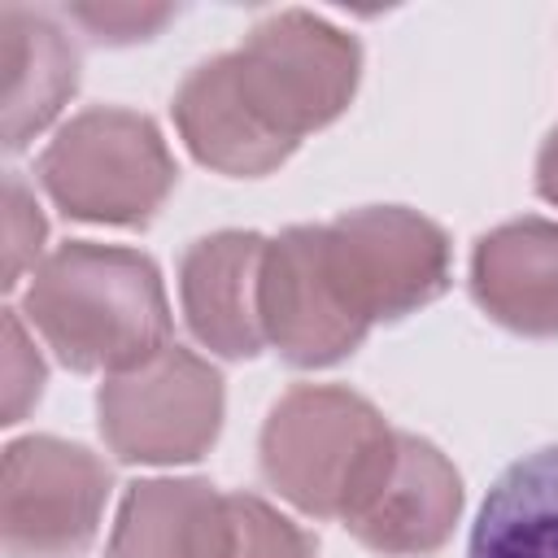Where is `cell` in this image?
I'll list each match as a JSON object with an SVG mask.
<instances>
[{
	"label": "cell",
	"instance_id": "cell-3",
	"mask_svg": "<svg viewBox=\"0 0 558 558\" xmlns=\"http://www.w3.org/2000/svg\"><path fill=\"white\" fill-rule=\"evenodd\" d=\"M392 427L344 388H292L262 432L266 480L310 514L349 519L371 488Z\"/></svg>",
	"mask_w": 558,
	"mask_h": 558
},
{
	"label": "cell",
	"instance_id": "cell-15",
	"mask_svg": "<svg viewBox=\"0 0 558 558\" xmlns=\"http://www.w3.org/2000/svg\"><path fill=\"white\" fill-rule=\"evenodd\" d=\"M235 510V558H314V541L275 514L257 497H231Z\"/></svg>",
	"mask_w": 558,
	"mask_h": 558
},
{
	"label": "cell",
	"instance_id": "cell-1",
	"mask_svg": "<svg viewBox=\"0 0 558 558\" xmlns=\"http://www.w3.org/2000/svg\"><path fill=\"white\" fill-rule=\"evenodd\" d=\"M357 83V44L310 13H275L196 65L174 96L187 148L222 174H266L305 131L331 122Z\"/></svg>",
	"mask_w": 558,
	"mask_h": 558
},
{
	"label": "cell",
	"instance_id": "cell-4",
	"mask_svg": "<svg viewBox=\"0 0 558 558\" xmlns=\"http://www.w3.org/2000/svg\"><path fill=\"white\" fill-rule=\"evenodd\" d=\"M318 266L340 314L366 336L371 323L401 318L449 283V240L423 214L371 205L314 227Z\"/></svg>",
	"mask_w": 558,
	"mask_h": 558
},
{
	"label": "cell",
	"instance_id": "cell-10",
	"mask_svg": "<svg viewBox=\"0 0 558 558\" xmlns=\"http://www.w3.org/2000/svg\"><path fill=\"white\" fill-rule=\"evenodd\" d=\"M266 240L253 231H222L196 240L179 270L183 314L201 344L222 357H253L262 349L257 275Z\"/></svg>",
	"mask_w": 558,
	"mask_h": 558
},
{
	"label": "cell",
	"instance_id": "cell-9",
	"mask_svg": "<svg viewBox=\"0 0 558 558\" xmlns=\"http://www.w3.org/2000/svg\"><path fill=\"white\" fill-rule=\"evenodd\" d=\"M257 318H262V336L292 366H327L366 340L336 310L323 283L314 227H292L266 244L257 275Z\"/></svg>",
	"mask_w": 558,
	"mask_h": 558
},
{
	"label": "cell",
	"instance_id": "cell-11",
	"mask_svg": "<svg viewBox=\"0 0 558 558\" xmlns=\"http://www.w3.org/2000/svg\"><path fill=\"white\" fill-rule=\"evenodd\" d=\"M235 510L201 480L131 484L109 558H235Z\"/></svg>",
	"mask_w": 558,
	"mask_h": 558
},
{
	"label": "cell",
	"instance_id": "cell-5",
	"mask_svg": "<svg viewBox=\"0 0 558 558\" xmlns=\"http://www.w3.org/2000/svg\"><path fill=\"white\" fill-rule=\"evenodd\" d=\"M48 196L87 222H148L174 183L157 126L126 109H87L57 131L39 157Z\"/></svg>",
	"mask_w": 558,
	"mask_h": 558
},
{
	"label": "cell",
	"instance_id": "cell-12",
	"mask_svg": "<svg viewBox=\"0 0 558 558\" xmlns=\"http://www.w3.org/2000/svg\"><path fill=\"white\" fill-rule=\"evenodd\" d=\"M471 292L497 323L523 336H558V227L523 218L484 235Z\"/></svg>",
	"mask_w": 558,
	"mask_h": 558
},
{
	"label": "cell",
	"instance_id": "cell-7",
	"mask_svg": "<svg viewBox=\"0 0 558 558\" xmlns=\"http://www.w3.org/2000/svg\"><path fill=\"white\" fill-rule=\"evenodd\" d=\"M109 466L83 445L26 436L4 449L0 523L9 558H74L92 545Z\"/></svg>",
	"mask_w": 558,
	"mask_h": 558
},
{
	"label": "cell",
	"instance_id": "cell-17",
	"mask_svg": "<svg viewBox=\"0 0 558 558\" xmlns=\"http://www.w3.org/2000/svg\"><path fill=\"white\" fill-rule=\"evenodd\" d=\"M39 388H44V362L26 344L22 314L4 310V423H17L22 410L39 397Z\"/></svg>",
	"mask_w": 558,
	"mask_h": 558
},
{
	"label": "cell",
	"instance_id": "cell-19",
	"mask_svg": "<svg viewBox=\"0 0 558 558\" xmlns=\"http://www.w3.org/2000/svg\"><path fill=\"white\" fill-rule=\"evenodd\" d=\"M536 187H541V196H545V201H554V205H558V131L549 135V144H545V153H541Z\"/></svg>",
	"mask_w": 558,
	"mask_h": 558
},
{
	"label": "cell",
	"instance_id": "cell-16",
	"mask_svg": "<svg viewBox=\"0 0 558 558\" xmlns=\"http://www.w3.org/2000/svg\"><path fill=\"white\" fill-rule=\"evenodd\" d=\"M4 244H9V257H4V288H17L22 283V270L39 266V244H44V214L35 205V196L26 192L22 174H9L4 179Z\"/></svg>",
	"mask_w": 558,
	"mask_h": 558
},
{
	"label": "cell",
	"instance_id": "cell-8",
	"mask_svg": "<svg viewBox=\"0 0 558 558\" xmlns=\"http://www.w3.org/2000/svg\"><path fill=\"white\" fill-rule=\"evenodd\" d=\"M462 506L458 471L418 436L392 432V445L362 493V501L349 510L344 527L379 549V554H432Z\"/></svg>",
	"mask_w": 558,
	"mask_h": 558
},
{
	"label": "cell",
	"instance_id": "cell-18",
	"mask_svg": "<svg viewBox=\"0 0 558 558\" xmlns=\"http://www.w3.org/2000/svg\"><path fill=\"white\" fill-rule=\"evenodd\" d=\"M70 17L83 22L96 39L126 44V39H144V31L161 26V22L170 17V9H113V4H105V9H87V4H78V9H70Z\"/></svg>",
	"mask_w": 558,
	"mask_h": 558
},
{
	"label": "cell",
	"instance_id": "cell-14",
	"mask_svg": "<svg viewBox=\"0 0 558 558\" xmlns=\"http://www.w3.org/2000/svg\"><path fill=\"white\" fill-rule=\"evenodd\" d=\"M471 558H558V445L497 475L471 527Z\"/></svg>",
	"mask_w": 558,
	"mask_h": 558
},
{
	"label": "cell",
	"instance_id": "cell-6",
	"mask_svg": "<svg viewBox=\"0 0 558 558\" xmlns=\"http://www.w3.org/2000/svg\"><path fill=\"white\" fill-rule=\"evenodd\" d=\"M222 379L179 344L100 388V432L126 462H187L218 436Z\"/></svg>",
	"mask_w": 558,
	"mask_h": 558
},
{
	"label": "cell",
	"instance_id": "cell-2",
	"mask_svg": "<svg viewBox=\"0 0 558 558\" xmlns=\"http://www.w3.org/2000/svg\"><path fill=\"white\" fill-rule=\"evenodd\" d=\"M22 314L74 371H135L170 340L161 275L144 253L70 240L26 283Z\"/></svg>",
	"mask_w": 558,
	"mask_h": 558
},
{
	"label": "cell",
	"instance_id": "cell-13",
	"mask_svg": "<svg viewBox=\"0 0 558 558\" xmlns=\"http://www.w3.org/2000/svg\"><path fill=\"white\" fill-rule=\"evenodd\" d=\"M0 35H4V144L17 153L39 135L61 100L74 92L78 78V52L65 39V31L22 4L0 9Z\"/></svg>",
	"mask_w": 558,
	"mask_h": 558
}]
</instances>
